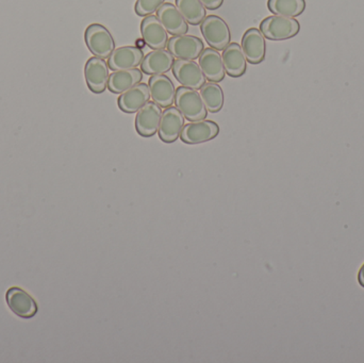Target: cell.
Wrapping results in <instances>:
<instances>
[{
	"instance_id": "15",
	"label": "cell",
	"mask_w": 364,
	"mask_h": 363,
	"mask_svg": "<svg viewBox=\"0 0 364 363\" xmlns=\"http://www.w3.org/2000/svg\"><path fill=\"white\" fill-rule=\"evenodd\" d=\"M144 59L142 49L136 46H122L114 49L108 58V65L111 70H132L141 65Z\"/></svg>"
},
{
	"instance_id": "4",
	"label": "cell",
	"mask_w": 364,
	"mask_h": 363,
	"mask_svg": "<svg viewBox=\"0 0 364 363\" xmlns=\"http://www.w3.org/2000/svg\"><path fill=\"white\" fill-rule=\"evenodd\" d=\"M85 40L94 57L108 59L115 49V40L108 28L92 23L85 29Z\"/></svg>"
},
{
	"instance_id": "5",
	"label": "cell",
	"mask_w": 364,
	"mask_h": 363,
	"mask_svg": "<svg viewBox=\"0 0 364 363\" xmlns=\"http://www.w3.org/2000/svg\"><path fill=\"white\" fill-rule=\"evenodd\" d=\"M220 134V126L210 119L190 121L184 125L181 134L182 142L197 145L213 140Z\"/></svg>"
},
{
	"instance_id": "25",
	"label": "cell",
	"mask_w": 364,
	"mask_h": 363,
	"mask_svg": "<svg viewBox=\"0 0 364 363\" xmlns=\"http://www.w3.org/2000/svg\"><path fill=\"white\" fill-rule=\"evenodd\" d=\"M166 0H136L134 11L139 16H149L157 12Z\"/></svg>"
},
{
	"instance_id": "6",
	"label": "cell",
	"mask_w": 364,
	"mask_h": 363,
	"mask_svg": "<svg viewBox=\"0 0 364 363\" xmlns=\"http://www.w3.org/2000/svg\"><path fill=\"white\" fill-rule=\"evenodd\" d=\"M110 67L108 62L102 58L92 57L85 66V78L90 91L102 94L108 89Z\"/></svg>"
},
{
	"instance_id": "1",
	"label": "cell",
	"mask_w": 364,
	"mask_h": 363,
	"mask_svg": "<svg viewBox=\"0 0 364 363\" xmlns=\"http://www.w3.org/2000/svg\"><path fill=\"white\" fill-rule=\"evenodd\" d=\"M259 29L267 40H284L296 36L301 25L294 17L272 15L261 21Z\"/></svg>"
},
{
	"instance_id": "17",
	"label": "cell",
	"mask_w": 364,
	"mask_h": 363,
	"mask_svg": "<svg viewBox=\"0 0 364 363\" xmlns=\"http://www.w3.org/2000/svg\"><path fill=\"white\" fill-rule=\"evenodd\" d=\"M175 58L168 49H157L144 55L141 70L149 76L166 74L172 70Z\"/></svg>"
},
{
	"instance_id": "20",
	"label": "cell",
	"mask_w": 364,
	"mask_h": 363,
	"mask_svg": "<svg viewBox=\"0 0 364 363\" xmlns=\"http://www.w3.org/2000/svg\"><path fill=\"white\" fill-rule=\"evenodd\" d=\"M225 72L231 78H239L245 74L247 60L242 50L241 45L230 43L222 53Z\"/></svg>"
},
{
	"instance_id": "13",
	"label": "cell",
	"mask_w": 364,
	"mask_h": 363,
	"mask_svg": "<svg viewBox=\"0 0 364 363\" xmlns=\"http://www.w3.org/2000/svg\"><path fill=\"white\" fill-rule=\"evenodd\" d=\"M149 87L151 99L161 108H168L174 104L176 87L170 77L166 74L154 75L149 78Z\"/></svg>"
},
{
	"instance_id": "7",
	"label": "cell",
	"mask_w": 364,
	"mask_h": 363,
	"mask_svg": "<svg viewBox=\"0 0 364 363\" xmlns=\"http://www.w3.org/2000/svg\"><path fill=\"white\" fill-rule=\"evenodd\" d=\"M6 303L9 309L21 319H32L38 311V303L21 288H10L6 293Z\"/></svg>"
},
{
	"instance_id": "11",
	"label": "cell",
	"mask_w": 364,
	"mask_h": 363,
	"mask_svg": "<svg viewBox=\"0 0 364 363\" xmlns=\"http://www.w3.org/2000/svg\"><path fill=\"white\" fill-rule=\"evenodd\" d=\"M186 117L176 106H171L162 111L158 134L164 143H174L181 138L182 129L184 127Z\"/></svg>"
},
{
	"instance_id": "9",
	"label": "cell",
	"mask_w": 364,
	"mask_h": 363,
	"mask_svg": "<svg viewBox=\"0 0 364 363\" xmlns=\"http://www.w3.org/2000/svg\"><path fill=\"white\" fill-rule=\"evenodd\" d=\"M166 48L177 59L196 60L205 49V45L197 36L182 34L168 38Z\"/></svg>"
},
{
	"instance_id": "24",
	"label": "cell",
	"mask_w": 364,
	"mask_h": 363,
	"mask_svg": "<svg viewBox=\"0 0 364 363\" xmlns=\"http://www.w3.org/2000/svg\"><path fill=\"white\" fill-rule=\"evenodd\" d=\"M267 8L273 14L296 17L306 9L305 0H267Z\"/></svg>"
},
{
	"instance_id": "26",
	"label": "cell",
	"mask_w": 364,
	"mask_h": 363,
	"mask_svg": "<svg viewBox=\"0 0 364 363\" xmlns=\"http://www.w3.org/2000/svg\"><path fill=\"white\" fill-rule=\"evenodd\" d=\"M200 1L208 10H216L223 6L224 0H200Z\"/></svg>"
},
{
	"instance_id": "18",
	"label": "cell",
	"mask_w": 364,
	"mask_h": 363,
	"mask_svg": "<svg viewBox=\"0 0 364 363\" xmlns=\"http://www.w3.org/2000/svg\"><path fill=\"white\" fill-rule=\"evenodd\" d=\"M157 17L171 36H182L188 31V21L184 19L176 6L164 2L157 11Z\"/></svg>"
},
{
	"instance_id": "22",
	"label": "cell",
	"mask_w": 364,
	"mask_h": 363,
	"mask_svg": "<svg viewBox=\"0 0 364 363\" xmlns=\"http://www.w3.org/2000/svg\"><path fill=\"white\" fill-rule=\"evenodd\" d=\"M176 6L188 23L200 25L207 16V9L200 0H176Z\"/></svg>"
},
{
	"instance_id": "3",
	"label": "cell",
	"mask_w": 364,
	"mask_h": 363,
	"mask_svg": "<svg viewBox=\"0 0 364 363\" xmlns=\"http://www.w3.org/2000/svg\"><path fill=\"white\" fill-rule=\"evenodd\" d=\"M203 38L211 48L224 50L231 40L230 28L228 23L218 15H208L200 23Z\"/></svg>"
},
{
	"instance_id": "10",
	"label": "cell",
	"mask_w": 364,
	"mask_h": 363,
	"mask_svg": "<svg viewBox=\"0 0 364 363\" xmlns=\"http://www.w3.org/2000/svg\"><path fill=\"white\" fill-rule=\"evenodd\" d=\"M161 117V107L155 102L149 100L136 112V132L143 138H151L155 136L159 130Z\"/></svg>"
},
{
	"instance_id": "2",
	"label": "cell",
	"mask_w": 364,
	"mask_h": 363,
	"mask_svg": "<svg viewBox=\"0 0 364 363\" xmlns=\"http://www.w3.org/2000/svg\"><path fill=\"white\" fill-rule=\"evenodd\" d=\"M175 104L188 121H200L207 117V108L197 90L182 85L177 87Z\"/></svg>"
},
{
	"instance_id": "27",
	"label": "cell",
	"mask_w": 364,
	"mask_h": 363,
	"mask_svg": "<svg viewBox=\"0 0 364 363\" xmlns=\"http://www.w3.org/2000/svg\"><path fill=\"white\" fill-rule=\"evenodd\" d=\"M358 281L359 285H360L361 287L364 288V264L363 266H361L360 270H359Z\"/></svg>"
},
{
	"instance_id": "8",
	"label": "cell",
	"mask_w": 364,
	"mask_h": 363,
	"mask_svg": "<svg viewBox=\"0 0 364 363\" xmlns=\"http://www.w3.org/2000/svg\"><path fill=\"white\" fill-rule=\"evenodd\" d=\"M172 70L175 78L182 87L200 90L207 82L200 66L194 60H175Z\"/></svg>"
},
{
	"instance_id": "16",
	"label": "cell",
	"mask_w": 364,
	"mask_h": 363,
	"mask_svg": "<svg viewBox=\"0 0 364 363\" xmlns=\"http://www.w3.org/2000/svg\"><path fill=\"white\" fill-rule=\"evenodd\" d=\"M151 98L149 85L139 83L136 87L122 93L117 99V104L123 112L132 114L138 112Z\"/></svg>"
},
{
	"instance_id": "19",
	"label": "cell",
	"mask_w": 364,
	"mask_h": 363,
	"mask_svg": "<svg viewBox=\"0 0 364 363\" xmlns=\"http://www.w3.org/2000/svg\"><path fill=\"white\" fill-rule=\"evenodd\" d=\"M199 66L210 82H220L225 78V67L222 55L216 49L205 48L199 55Z\"/></svg>"
},
{
	"instance_id": "14",
	"label": "cell",
	"mask_w": 364,
	"mask_h": 363,
	"mask_svg": "<svg viewBox=\"0 0 364 363\" xmlns=\"http://www.w3.org/2000/svg\"><path fill=\"white\" fill-rule=\"evenodd\" d=\"M242 50L250 64H260L267 55V42L258 28H250L242 38Z\"/></svg>"
},
{
	"instance_id": "23",
	"label": "cell",
	"mask_w": 364,
	"mask_h": 363,
	"mask_svg": "<svg viewBox=\"0 0 364 363\" xmlns=\"http://www.w3.org/2000/svg\"><path fill=\"white\" fill-rule=\"evenodd\" d=\"M208 112H220L224 106L225 96L222 87L216 82H205L199 92Z\"/></svg>"
},
{
	"instance_id": "12",
	"label": "cell",
	"mask_w": 364,
	"mask_h": 363,
	"mask_svg": "<svg viewBox=\"0 0 364 363\" xmlns=\"http://www.w3.org/2000/svg\"><path fill=\"white\" fill-rule=\"evenodd\" d=\"M141 34L145 44L154 50L164 49L168 45V31L158 18L157 15H149L144 17L141 23Z\"/></svg>"
},
{
	"instance_id": "21",
	"label": "cell",
	"mask_w": 364,
	"mask_h": 363,
	"mask_svg": "<svg viewBox=\"0 0 364 363\" xmlns=\"http://www.w3.org/2000/svg\"><path fill=\"white\" fill-rule=\"evenodd\" d=\"M143 72L139 68L132 70H115L110 74L108 81V90L114 94H122L142 81Z\"/></svg>"
}]
</instances>
